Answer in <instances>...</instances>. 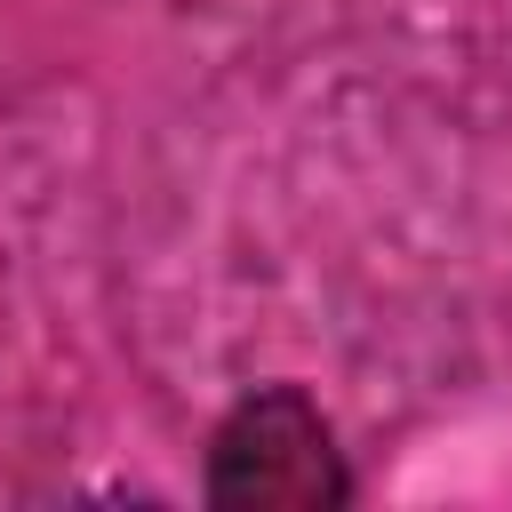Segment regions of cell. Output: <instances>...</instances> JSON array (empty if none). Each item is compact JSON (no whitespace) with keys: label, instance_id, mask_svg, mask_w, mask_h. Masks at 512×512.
<instances>
[{"label":"cell","instance_id":"cell-1","mask_svg":"<svg viewBox=\"0 0 512 512\" xmlns=\"http://www.w3.org/2000/svg\"><path fill=\"white\" fill-rule=\"evenodd\" d=\"M200 488L224 512H328L352 496V472H344V448H336L328 416L312 408V392L264 384L208 432Z\"/></svg>","mask_w":512,"mask_h":512}]
</instances>
